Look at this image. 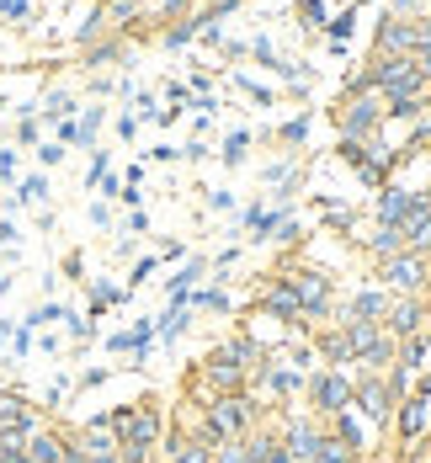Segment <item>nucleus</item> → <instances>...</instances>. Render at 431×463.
<instances>
[{"label":"nucleus","instance_id":"nucleus-27","mask_svg":"<svg viewBox=\"0 0 431 463\" xmlns=\"http://www.w3.org/2000/svg\"><path fill=\"white\" fill-rule=\"evenodd\" d=\"M53 320H70V309H59V304H38L22 325H27V330H43V325H53Z\"/></svg>","mask_w":431,"mask_h":463},{"label":"nucleus","instance_id":"nucleus-11","mask_svg":"<svg viewBox=\"0 0 431 463\" xmlns=\"http://www.w3.org/2000/svg\"><path fill=\"white\" fill-rule=\"evenodd\" d=\"M379 53H416V22L389 11L379 22Z\"/></svg>","mask_w":431,"mask_h":463},{"label":"nucleus","instance_id":"nucleus-12","mask_svg":"<svg viewBox=\"0 0 431 463\" xmlns=\"http://www.w3.org/2000/svg\"><path fill=\"white\" fill-rule=\"evenodd\" d=\"M283 442H287V453H293V463H309V458H314V448L325 442V431H320L314 420L304 416V420H287Z\"/></svg>","mask_w":431,"mask_h":463},{"label":"nucleus","instance_id":"nucleus-42","mask_svg":"<svg viewBox=\"0 0 431 463\" xmlns=\"http://www.w3.org/2000/svg\"><path fill=\"white\" fill-rule=\"evenodd\" d=\"M117 463H155V453H139V448H123V453H117Z\"/></svg>","mask_w":431,"mask_h":463},{"label":"nucleus","instance_id":"nucleus-14","mask_svg":"<svg viewBox=\"0 0 431 463\" xmlns=\"http://www.w3.org/2000/svg\"><path fill=\"white\" fill-rule=\"evenodd\" d=\"M410 203H416V192H394V186H383V197H379V224L405 230V224H410Z\"/></svg>","mask_w":431,"mask_h":463},{"label":"nucleus","instance_id":"nucleus-29","mask_svg":"<svg viewBox=\"0 0 431 463\" xmlns=\"http://www.w3.org/2000/svg\"><path fill=\"white\" fill-rule=\"evenodd\" d=\"M117 298H123V288H112V282H96V288H91V320L107 309V304H117Z\"/></svg>","mask_w":431,"mask_h":463},{"label":"nucleus","instance_id":"nucleus-45","mask_svg":"<svg viewBox=\"0 0 431 463\" xmlns=\"http://www.w3.org/2000/svg\"><path fill=\"white\" fill-rule=\"evenodd\" d=\"M96 186H101V192H107V197H117V192H123V182H117V176H112V171H107V176H101V182H96Z\"/></svg>","mask_w":431,"mask_h":463},{"label":"nucleus","instance_id":"nucleus-8","mask_svg":"<svg viewBox=\"0 0 431 463\" xmlns=\"http://www.w3.org/2000/svg\"><path fill=\"white\" fill-rule=\"evenodd\" d=\"M287 282H293V293H298V304H304V315H325L331 309V278L325 272H287Z\"/></svg>","mask_w":431,"mask_h":463},{"label":"nucleus","instance_id":"nucleus-38","mask_svg":"<svg viewBox=\"0 0 431 463\" xmlns=\"http://www.w3.org/2000/svg\"><path fill=\"white\" fill-rule=\"evenodd\" d=\"M304 134H309V118H293V123L283 128V139H287V144H304Z\"/></svg>","mask_w":431,"mask_h":463},{"label":"nucleus","instance_id":"nucleus-5","mask_svg":"<svg viewBox=\"0 0 431 463\" xmlns=\"http://www.w3.org/2000/svg\"><path fill=\"white\" fill-rule=\"evenodd\" d=\"M383 282H389L394 293L421 298V293H426V256H410V250L389 256V261H383Z\"/></svg>","mask_w":431,"mask_h":463},{"label":"nucleus","instance_id":"nucleus-16","mask_svg":"<svg viewBox=\"0 0 431 463\" xmlns=\"http://www.w3.org/2000/svg\"><path fill=\"white\" fill-rule=\"evenodd\" d=\"M383 309H389V298L362 288V293H357V298L346 304V320H383ZM346 320H341V325H346Z\"/></svg>","mask_w":431,"mask_h":463},{"label":"nucleus","instance_id":"nucleus-39","mask_svg":"<svg viewBox=\"0 0 431 463\" xmlns=\"http://www.w3.org/2000/svg\"><path fill=\"white\" fill-rule=\"evenodd\" d=\"M70 335H75V341H91L96 325H91V320H75V315H70Z\"/></svg>","mask_w":431,"mask_h":463},{"label":"nucleus","instance_id":"nucleus-4","mask_svg":"<svg viewBox=\"0 0 431 463\" xmlns=\"http://www.w3.org/2000/svg\"><path fill=\"white\" fill-rule=\"evenodd\" d=\"M38 426H48L43 411L27 400V394H16V389H0V437L11 431V437H33Z\"/></svg>","mask_w":431,"mask_h":463},{"label":"nucleus","instance_id":"nucleus-40","mask_svg":"<svg viewBox=\"0 0 431 463\" xmlns=\"http://www.w3.org/2000/svg\"><path fill=\"white\" fill-rule=\"evenodd\" d=\"M16 176V149H0V182H11Z\"/></svg>","mask_w":431,"mask_h":463},{"label":"nucleus","instance_id":"nucleus-46","mask_svg":"<svg viewBox=\"0 0 431 463\" xmlns=\"http://www.w3.org/2000/svg\"><path fill=\"white\" fill-rule=\"evenodd\" d=\"M11 240H16V224L5 219V224H0V245H11Z\"/></svg>","mask_w":431,"mask_h":463},{"label":"nucleus","instance_id":"nucleus-6","mask_svg":"<svg viewBox=\"0 0 431 463\" xmlns=\"http://www.w3.org/2000/svg\"><path fill=\"white\" fill-rule=\"evenodd\" d=\"M309 400H314L320 416H341V411H351V383H346L335 368L314 373V378H309Z\"/></svg>","mask_w":431,"mask_h":463},{"label":"nucleus","instance_id":"nucleus-21","mask_svg":"<svg viewBox=\"0 0 431 463\" xmlns=\"http://www.w3.org/2000/svg\"><path fill=\"white\" fill-rule=\"evenodd\" d=\"M320 352L331 357L335 368H341V363H351V335H346V325H341V330H331V335L320 341Z\"/></svg>","mask_w":431,"mask_h":463},{"label":"nucleus","instance_id":"nucleus-18","mask_svg":"<svg viewBox=\"0 0 431 463\" xmlns=\"http://www.w3.org/2000/svg\"><path fill=\"white\" fill-rule=\"evenodd\" d=\"M421 431H426V400L416 394L410 405H399V437L410 442V437H421Z\"/></svg>","mask_w":431,"mask_h":463},{"label":"nucleus","instance_id":"nucleus-37","mask_svg":"<svg viewBox=\"0 0 431 463\" xmlns=\"http://www.w3.org/2000/svg\"><path fill=\"white\" fill-rule=\"evenodd\" d=\"M38 160H43V165H59V160H64V144H59V139L38 144Z\"/></svg>","mask_w":431,"mask_h":463},{"label":"nucleus","instance_id":"nucleus-20","mask_svg":"<svg viewBox=\"0 0 431 463\" xmlns=\"http://www.w3.org/2000/svg\"><path fill=\"white\" fill-rule=\"evenodd\" d=\"M405 250V230H394V224H379V234H373V256H399Z\"/></svg>","mask_w":431,"mask_h":463},{"label":"nucleus","instance_id":"nucleus-48","mask_svg":"<svg viewBox=\"0 0 431 463\" xmlns=\"http://www.w3.org/2000/svg\"><path fill=\"white\" fill-rule=\"evenodd\" d=\"M96 5H117V0H96Z\"/></svg>","mask_w":431,"mask_h":463},{"label":"nucleus","instance_id":"nucleus-25","mask_svg":"<svg viewBox=\"0 0 431 463\" xmlns=\"http://www.w3.org/2000/svg\"><path fill=\"white\" fill-rule=\"evenodd\" d=\"M197 33H202V22H197V16H182L176 27H165V48H182V43H192Z\"/></svg>","mask_w":431,"mask_h":463},{"label":"nucleus","instance_id":"nucleus-2","mask_svg":"<svg viewBox=\"0 0 431 463\" xmlns=\"http://www.w3.org/2000/svg\"><path fill=\"white\" fill-rule=\"evenodd\" d=\"M107 416H112V431H117L123 448L155 453V448L165 442V411H160L155 394H144V400H134V405H117V411H107Z\"/></svg>","mask_w":431,"mask_h":463},{"label":"nucleus","instance_id":"nucleus-10","mask_svg":"<svg viewBox=\"0 0 431 463\" xmlns=\"http://www.w3.org/2000/svg\"><path fill=\"white\" fill-rule=\"evenodd\" d=\"M261 315L267 320H304V304H298V293H293V282L287 278H277V282H267L261 288Z\"/></svg>","mask_w":431,"mask_h":463},{"label":"nucleus","instance_id":"nucleus-17","mask_svg":"<svg viewBox=\"0 0 431 463\" xmlns=\"http://www.w3.org/2000/svg\"><path fill=\"white\" fill-rule=\"evenodd\" d=\"M123 59H128V43H123V38H101V43L86 48V64H91V70H101V64H123Z\"/></svg>","mask_w":431,"mask_h":463},{"label":"nucleus","instance_id":"nucleus-34","mask_svg":"<svg viewBox=\"0 0 431 463\" xmlns=\"http://www.w3.org/2000/svg\"><path fill=\"white\" fill-rule=\"evenodd\" d=\"M187 5H192V0H155V16H160V22H182V16H187Z\"/></svg>","mask_w":431,"mask_h":463},{"label":"nucleus","instance_id":"nucleus-43","mask_svg":"<svg viewBox=\"0 0 431 463\" xmlns=\"http://www.w3.org/2000/svg\"><path fill=\"white\" fill-rule=\"evenodd\" d=\"M416 70L426 75V86H431V43H426V48H416Z\"/></svg>","mask_w":431,"mask_h":463},{"label":"nucleus","instance_id":"nucleus-1","mask_svg":"<svg viewBox=\"0 0 431 463\" xmlns=\"http://www.w3.org/2000/svg\"><path fill=\"white\" fill-rule=\"evenodd\" d=\"M256 400L250 394H213L208 405H202V416L192 426V437H202L208 448H219V442H239V437H250L256 431Z\"/></svg>","mask_w":431,"mask_h":463},{"label":"nucleus","instance_id":"nucleus-44","mask_svg":"<svg viewBox=\"0 0 431 463\" xmlns=\"http://www.w3.org/2000/svg\"><path fill=\"white\" fill-rule=\"evenodd\" d=\"M96 383H107V368H91V373H80V389H96Z\"/></svg>","mask_w":431,"mask_h":463},{"label":"nucleus","instance_id":"nucleus-47","mask_svg":"<svg viewBox=\"0 0 431 463\" xmlns=\"http://www.w3.org/2000/svg\"><path fill=\"white\" fill-rule=\"evenodd\" d=\"M5 288H11V278H5V272H0V293H5Z\"/></svg>","mask_w":431,"mask_h":463},{"label":"nucleus","instance_id":"nucleus-3","mask_svg":"<svg viewBox=\"0 0 431 463\" xmlns=\"http://www.w3.org/2000/svg\"><path fill=\"white\" fill-rule=\"evenodd\" d=\"M383 112H389V107H383L379 101V91H351V101H346V107H341V139H379V123H383Z\"/></svg>","mask_w":431,"mask_h":463},{"label":"nucleus","instance_id":"nucleus-28","mask_svg":"<svg viewBox=\"0 0 431 463\" xmlns=\"http://www.w3.org/2000/svg\"><path fill=\"white\" fill-rule=\"evenodd\" d=\"M43 112H48V118H59V123H64V118H75V96H70V91H48Z\"/></svg>","mask_w":431,"mask_h":463},{"label":"nucleus","instance_id":"nucleus-9","mask_svg":"<svg viewBox=\"0 0 431 463\" xmlns=\"http://www.w3.org/2000/svg\"><path fill=\"white\" fill-rule=\"evenodd\" d=\"M379 325L394 335V341H399V335H416V330L426 325V298H394V304L383 309Z\"/></svg>","mask_w":431,"mask_h":463},{"label":"nucleus","instance_id":"nucleus-36","mask_svg":"<svg viewBox=\"0 0 431 463\" xmlns=\"http://www.w3.org/2000/svg\"><path fill=\"white\" fill-rule=\"evenodd\" d=\"M38 134H43V128H38V118H22V128H16V144L27 149V144H38Z\"/></svg>","mask_w":431,"mask_h":463},{"label":"nucleus","instance_id":"nucleus-26","mask_svg":"<svg viewBox=\"0 0 431 463\" xmlns=\"http://www.w3.org/2000/svg\"><path fill=\"white\" fill-rule=\"evenodd\" d=\"M107 123V107H86L80 118H75V128H80V144H96V128Z\"/></svg>","mask_w":431,"mask_h":463},{"label":"nucleus","instance_id":"nucleus-49","mask_svg":"<svg viewBox=\"0 0 431 463\" xmlns=\"http://www.w3.org/2000/svg\"><path fill=\"white\" fill-rule=\"evenodd\" d=\"M426 448H431V431H426Z\"/></svg>","mask_w":431,"mask_h":463},{"label":"nucleus","instance_id":"nucleus-33","mask_svg":"<svg viewBox=\"0 0 431 463\" xmlns=\"http://www.w3.org/2000/svg\"><path fill=\"white\" fill-rule=\"evenodd\" d=\"M213 463H250L245 458V437H239V442H219V448H213Z\"/></svg>","mask_w":431,"mask_h":463},{"label":"nucleus","instance_id":"nucleus-32","mask_svg":"<svg viewBox=\"0 0 431 463\" xmlns=\"http://www.w3.org/2000/svg\"><path fill=\"white\" fill-rule=\"evenodd\" d=\"M341 442H346V448H351V453H357V448H362V426H357V420H351V411H341Z\"/></svg>","mask_w":431,"mask_h":463},{"label":"nucleus","instance_id":"nucleus-30","mask_svg":"<svg viewBox=\"0 0 431 463\" xmlns=\"http://www.w3.org/2000/svg\"><path fill=\"white\" fill-rule=\"evenodd\" d=\"M245 149H250V134H245V128L230 134V139H224V165H239V160H245Z\"/></svg>","mask_w":431,"mask_h":463},{"label":"nucleus","instance_id":"nucleus-31","mask_svg":"<svg viewBox=\"0 0 431 463\" xmlns=\"http://www.w3.org/2000/svg\"><path fill=\"white\" fill-rule=\"evenodd\" d=\"M405 250H410V256H431V219L421 224V230L405 234Z\"/></svg>","mask_w":431,"mask_h":463},{"label":"nucleus","instance_id":"nucleus-41","mask_svg":"<svg viewBox=\"0 0 431 463\" xmlns=\"http://www.w3.org/2000/svg\"><path fill=\"white\" fill-rule=\"evenodd\" d=\"M149 278H155V261H149V256H144L139 267H134V278H128V282H134V288H139V282H149Z\"/></svg>","mask_w":431,"mask_h":463},{"label":"nucleus","instance_id":"nucleus-15","mask_svg":"<svg viewBox=\"0 0 431 463\" xmlns=\"http://www.w3.org/2000/svg\"><path fill=\"white\" fill-rule=\"evenodd\" d=\"M187 325H192V304L187 298H171V309L155 320V335L160 341H176V335H187Z\"/></svg>","mask_w":431,"mask_h":463},{"label":"nucleus","instance_id":"nucleus-22","mask_svg":"<svg viewBox=\"0 0 431 463\" xmlns=\"http://www.w3.org/2000/svg\"><path fill=\"white\" fill-rule=\"evenodd\" d=\"M187 304L192 309H213V315H219V309H230V293H224V288H192Z\"/></svg>","mask_w":431,"mask_h":463},{"label":"nucleus","instance_id":"nucleus-13","mask_svg":"<svg viewBox=\"0 0 431 463\" xmlns=\"http://www.w3.org/2000/svg\"><path fill=\"white\" fill-rule=\"evenodd\" d=\"M64 448H70V437L59 426H38L27 437V463H64Z\"/></svg>","mask_w":431,"mask_h":463},{"label":"nucleus","instance_id":"nucleus-24","mask_svg":"<svg viewBox=\"0 0 431 463\" xmlns=\"http://www.w3.org/2000/svg\"><path fill=\"white\" fill-rule=\"evenodd\" d=\"M309 463H351V448L341 442V437H325L320 448H314V458Z\"/></svg>","mask_w":431,"mask_h":463},{"label":"nucleus","instance_id":"nucleus-7","mask_svg":"<svg viewBox=\"0 0 431 463\" xmlns=\"http://www.w3.org/2000/svg\"><path fill=\"white\" fill-rule=\"evenodd\" d=\"M351 411H362L368 426H383L389 411H394V389H389L383 378H362V383H351Z\"/></svg>","mask_w":431,"mask_h":463},{"label":"nucleus","instance_id":"nucleus-35","mask_svg":"<svg viewBox=\"0 0 431 463\" xmlns=\"http://www.w3.org/2000/svg\"><path fill=\"white\" fill-rule=\"evenodd\" d=\"M389 11H394V16H410V22H416V11L426 16V11H431V0H389Z\"/></svg>","mask_w":431,"mask_h":463},{"label":"nucleus","instance_id":"nucleus-19","mask_svg":"<svg viewBox=\"0 0 431 463\" xmlns=\"http://www.w3.org/2000/svg\"><path fill=\"white\" fill-rule=\"evenodd\" d=\"M202 278H208V261L197 256V261H187V267H182V272L171 278V298H187V293H192V288H197Z\"/></svg>","mask_w":431,"mask_h":463},{"label":"nucleus","instance_id":"nucleus-23","mask_svg":"<svg viewBox=\"0 0 431 463\" xmlns=\"http://www.w3.org/2000/svg\"><path fill=\"white\" fill-rule=\"evenodd\" d=\"M43 197H48V176H43V171H38V176H27V182H16V203H22V208H38Z\"/></svg>","mask_w":431,"mask_h":463}]
</instances>
